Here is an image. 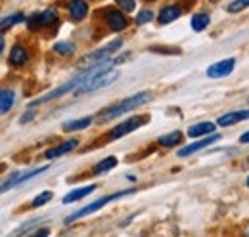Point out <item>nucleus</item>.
<instances>
[{
	"mask_svg": "<svg viewBox=\"0 0 249 237\" xmlns=\"http://www.w3.org/2000/svg\"><path fill=\"white\" fill-rule=\"evenodd\" d=\"M113 67H115V59H107V61H102V63H98V65H92V67H85L81 73H77L75 77H71L67 83L60 85L58 88L50 90L48 94H44V96H40V98L33 100L31 103L27 105V109L33 111V109H35L36 105H40V103H48V102H52V100H58V98L67 96L69 92H77L81 86H85L87 83H90L92 79L102 77V75H106V73L113 71Z\"/></svg>",
	"mask_w": 249,
	"mask_h": 237,
	"instance_id": "1",
	"label": "nucleus"
},
{
	"mask_svg": "<svg viewBox=\"0 0 249 237\" xmlns=\"http://www.w3.org/2000/svg\"><path fill=\"white\" fill-rule=\"evenodd\" d=\"M150 100H152V96H150L148 92H136L134 96H128V98L121 100L117 105L107 107L104 113H100L98 120H100V122H102V120H104V122H106V120H113V118H117L119 115H123V113H128V111H132V109H136V107L146 105Z\"/></svg>",
	"mask_w": 249,
	"mask_h": 237,
	"instance_id": "2",
	"label": "nucleus"
},
{
	"mask_svg": "<svg viewBox=\"0 0 249 237\" xmlns=\"http://www.w3.org/2000/svg\"><path fill=\"white\" fill-rule=\"evenodd\" d=\"M134 193H136V189L132 187V189H121V191H115V193H111V195H106V197H102V199H98V201L89 203L87 207L79 208V210L73 212L71 216H67V218H65V224H71V222H75V220H79V218H85V216L92 214L96 210H100L102 207H106V205H109V203H113V201H119V199H123L126 195H134Z\"/></svg>",
	"mask_w": 249,
	"mask_h": 237,
	"instance_id": "3",
	"label": "nucleus"
},
{
	"mask_svg": "<svg viewBox=\"0 0 249 237\" xmlns=\"http://www.w3.org/2000/svg\"><path fill=\"white\" fill-rule=\"evenodd\" d=\"M146 120H150L148 115H134V117L126 118L123 122H117V126H113L109 132H107V138L109 140H119L126 134L134 132L136 128H140L142 124H146Z\"/></svg>",
	"mask_w": 249,
	"mask_h": 237,
	"instance_id": "4",
	"label": "nucleus"
},
{
	"mask_svg": "<svg viewBox=\"0 0 249 237\" xmlns=\"http://www.w3.org/2000/svg\"><path fill=\"white\" fill-rule=\"evenodd\" d=\"M121 46H123V40H121V38H117V40H113V42H109V44H106V46H102V48L94 50V52H90V54H87V56L83 58V61L87 63V67L98 65V63H102V61L111 59L109 56H111L113 52H117Z\"/></svg>",
	"mask_w": 249,
	"mask_h": 237,
	"instance_id": "5",
	"label": "nucleus"
},
{
	"mask_svg": "<svg viewBox=\"0 0 249 237\" xmlns=\"http://www.w3.org/2000/svg\"><path fill=\"white\" fill-rule=\"evenodd\" d=\"M54 23H58V10H54V8H46L44 12L33 14V16L27 17V25H29L31 29L50 27V25H54Z\"/></svg>",
	"mask_w": 249,
	"mask_h": 237,
	"instance_id": "6",
	"label": "nucleus"
},
{
	"mask_svg": "<svg viewBox=\"0 0 249 237\" xmlns=\"http://www.w3.org/2000/svg\"><path fill=\"white\" fill-rule=\"evenodd\" d=\"M234 69H236V59L226 58L220 59V61H215L213 65H209L205 73H207L209 79H222V77H228Z\"/></svg>",
	"mask_w": 249,
	"mask_h": 237,
	"instance_id": "7",
	"label": "nucleus"
},
{
	"mask_svg": "<svg viewBox=\"0 0 249 237\" xmlns=\"http://www.w3.org/2000/svg\"><path fill=\"white\" fill-rule=\"evenodd\" d=\"M119 79V73L117 71H109V73H106V75H102V77H96L92 79L90 83H87L85 86H81V88L77 90V94H90L94 90H100L104 88V86H109L111 83H115Z\"/></svg>",
	"mask_w": 249,
	"mask_h": 237,
	"instance_id": "8",
	"label": "nucleus"
},
{
	"mask_svg": "<svg viewBox=\"0 0 249 237\" xmlns=\"http://www.w3.org/2000/svg\"><path fill=\"white\" fill-rule=\"evenodd\" d=\"M220 140V134H211L209 138H203V140H197V142H192V144H188V146H184L182 149H178V157L180 159H184V157H190V155H194L196 151H199V149H205L207 146H211V144H215V142H218Z\"/></svg>",
	"mask_w": 249,
	"mask_h": 237,
	"instance_id": "9",
	"label": "nucleus"
},
{
	"mask_svg": "<svg viewBox=\"0 0 249 237\" xmlns=\"http://www.w3.org/2000/svg\"><path fill=\"white\" fill-rule=\"evenodd\" d=\"M106 23H107L109 31H113V33H121V31H124L126 25H128L124 14L119 12V10H107V12H106Z\"/></svg>",
	"mask_w": 249,
	"mask_h": 237,
	"instance_id": "10",
	"label": "nucleus"
},
{
	"mask_svg": "<svg viewBox=\"0 0 249 237\" xmlns=\"http://www.w3.org/2000/svg\"><path fill=\"white\" fill-rule=\"evenodd\" d=\"M79 146V140L77 138H71V140H65L62 142L60 146H56V148L48 149L46 153H44V159H48V161H52V159H58V157H63L65 153H71L73 149Z\"/></svg>",
	"mask_w": 249,
	"mask_h": 237,
	"instance_id": "11",
	"label": "nucleus"
},
{
	"mask_svg": "<svg viewBox=\"0 0 249 237\" xmlns=\"http://www.w3.org/2000/svg\"><path fill=\"white\" fill-rule=\"evenodd\" d=\"M246 118H249V109H238V111H230V113L220 115L217 122L218 126L226 128V126H234V124H238V122H242Z\"/></svg>",
	"mask_w": 249,
	"mask_h": 237,
	"instance_id": "12",
	"label": "nucleus"
},
{
	"mask_svg": "<svg viewBox=\"0 0 249 237\" xmlns=\"http://www.w3.org/2000/svg\"><path fill=\"white\" fill-rule=\"evenodd\" d=\"M180 16H182V10H180L178 6H175V4H169V6H163V8L159 10L157 21H159L161 25H169V23L177 21Z\"/></svg>",
	"mask_w": 249,
	"mask_h": 237,
	"instance_id": "13",
	"label": "nucleus"
},
{
	"mask_svg": "<svg viewBox=\"0 0 249 237\" xmlns=\"http://www.w3.org/2000/svg\"><path fill=\"white\" fill-rule=\"evenodd\" d=\"M96 191V186L90 184V186H83V187H77L73 191H69L65 197H63V205H69V203H75V201H81V199H87L90 193Z\"/></svg>",
	"mask_w": 249,
	"mask_h": 237,
	"instance_id": "14",
	"label": "nucleus"
},
{
	"mask_svg": "<svg viewBox=\"0 0 249 237\" xmlns=\"http://www.w3.org/2000/svg\"><path fill=\"white\" fill-rule=\"evenodd\" d=\"M89 14V4L83 0H75L69 4V17L71 21H83Z\"/></svg>",
	"mask_w": 249,
	"mask_h": 237,
	"instance_id": "15",
	"label": "nucleus"
},
{
	"mask_svg": "<svg viewBox=\"0 0 249 237\" xmlns=\"http://www.w3.org/2000/svg\"><path fill=\"white\" fill-rule=\"evenodd\" d=\"M205 134H215V122H196L188 128V136L190 138H199V136H205Z\"/></svg>",
	"mask_w": 249,
	"mask_h": 237,
	"instance_id": "16",
	"label": "nucleus"
},
{
	"mask_svg": "<svg viewBox=\"0 0 249 237\" xmlns=\"http://www.w3.org/2000/svg\"><path fill=\"white\" fill-rule=\"evenodd\" d=\"M27 61H29V54H27V50H25L21 44L12 46V50H10V63H12V65L21 67V65H25Z\"/></svg>",
	"mask_w": 249,
	"mask_h": 237,
	"instance_id": "17",
	"label": "nucleus"
},
{
	"mask_svg": "<svg viewBox=\"0 0 249 237\" xmlns=\"http://www.w3.org/2000/svg\"><path fill=\"white\" fill-rule=\"evenodd\" d=\"M209 23H211V17H209V14H203V12L194 14V16L190 17V25H192V29L196 31V33L205 31L209 27Z\"/></svg>",
	"mask_w": 249,
	"mask_h": 237,
	"instance_id": "18",
	"label": "nucleus"
},
{
	"mask_svg": "<svg viewBox=\"0 0 249 237\" xmlns=\"http://www.w3.org/2000/svg\"><path fill=\"white\" fill-rule=\"evenodd\" d=\"M92 124V117H83V118H75V120H67L63 122V130L65 132H75V130H85Z\"/></svg>",
	"mask_w": 249,
	"mask_h": 237,
	"instance_id": "19",
	"label": "nucleus"
},
{
	"mask_svg": "<svg viewBox=\"0 0 249 237\" xmlns=\"http://www.w3.org/2000/svg\"><path fill=\"white\" fill-rule=\"evenodd\" d=\"M117 163H119L117 157H106V159H102V161L94 167L92 172L96 174V176H100V174H107L109 170H113V169L117 167Z\"/></svg>",
	"mask_w": 249,
	"mask_h": 237,
	"instance_id": "20",
	"label": "nucleus"
},
{
	"mask_svg": "<svg viewBox=\"0 0 249 237\" xmlns=\"http://www.w3.org/2000/svg\"><path fill=\"white\" fill-rule=\"evenodd\" d=\"M180 142H182V132H180V130L169 132V134H165V136H161V138L157 140V144L163 146V148H175V146H178Z\"/></svg>",
	"mask_w": 249,
	"mask_h": 237,
	"instance_id": "21",
	"label": "nucleus"
},
{
	"mask_svg": "<svg viewBox=\"0 0 249 237\" xmlns=\"http://www.w3.org/2000/svg\"><path fill=\"white\" fill-rule=\"evenodd\" d=\"M14 102H16V92L14 90L4 88L0 92V111L2 113H8L14 107Z\"/></svg>",
	"mask_w": 249,
	"mask_h": 237,
	"instance_id": "22",
	"label": "nucleus"
},
{
	"mask_svg": "<svg viewBox=\"0 0 249 237\" xmlns=\"http://www.w3.org/2000/svg\"><path fill=\"white\" fill-rule=\"evenodd\" d=\"M21 21H25V16L21 14V12H16V14H12L10 17L6 16V17H2V33H6L8 31V27H14L16 23H21Z\"/></svg>",
	"mask_w": 249,
	"mask_h": 237,
	"instance_id": "23",
	"label": "nucleus"
},
{
	"mask_svg": "<svg viewBox=\"0 0 249 237\" xmlns=\"http://www.w3.org/2000/svg\"><path fill=\"white\" fill-rule=\"evenodd\" d=\"M21 174H23V170H16V172H12L10 176L4 180V184H2V191L6 193L8 189H12V187H16V186H19V180H21Z\"/></svg>",
	"mask_w": 249,
	"mask_h": 237,
	"instance_id": "24",
	"label": "nucleus"
},
{
	"mask_svg": "<svg viewBox=\"0 0 249 237\" xmlns=\"http://www.w3.org/2000/svg\"><path fill=\"white\" fill-rule=\"evenodd\" d=\"M75 44L73 42H56L54 44V52L56 54H62V56H71V54H75Z\"/></svg>",
	"mask_w": 249,
	"mask_h": 237,
	"instance_id": "25",
	"label": "nucleus"
},
{
	"mask_svg": "<svg viewBox=\"0 0 249 237\" xmlns=\"http://www.w3.org/2000/svg\"><path fill=\"white\" fill-rule=\"evenodd\" d=\"M50 199H52V191H42V193H38V195H36V197L31 201V207L33 208L42 207V205L50 203Z\"/></svg>",
	"mask_w": 249,
	"mask_h": 237,
	"instance_id": "26",
	"label": "nucleus"
},
{
	"mask_svg": "<svg viewBox=\"0 0 249 237\" xmlns=\"http://www.w3.org/2000/svg\"><path fill=\"white\" fill-rule=\"evenodd\" d=\"M249 8V0L248 2H240V0H234V2H230V4H226V12L228 14H238V12H242V10H246Z\"/></svg>",
	"mask_w": 249,
	"mask_h": 237,
	"instance_id": "27",
	"label": "nucleus"
},
{
	"mask_svg": "<svg viewBox=\"0 0 249 237\" xmlns=\"http://www.w3.org/2000/svg\"><path fill=\"white\" fill-rule=\"evenodd\" d=\"M152 19H154V12H152V10H142V12L136 16V23H138V25L150 23Z\"/></svg>",
	"mask_w": 249,
	"mask_h": 237,
	"instance_id": "28",
	"label": "nucleus"
},
{
	"mask_svg": "<svg viewBox=\"0 0 249 237\" xmlns=\"http://www.w3.org/2000/svg\"><path fill=\"white\" fill-rule=\"evenodd\" d=\"M50 236V230L48 228H36L33 234H29L27 237H48Z\"/></svg>",
	"mask_w": 249,
	"mask_h": 237,
	"instance_id": "29",
	"label": "nucleus"
},
{
	"mask_svg": "<svg viewBox=\"0 0 249 237\" xmlns=\"http://www.w3.org/2000/svg\"><path fill=\"white\" fill-rule=\"evenodd\" d=\"M117 6H119V8H123L124 12H132V10L136 8V4H134V2H123V0H119V2H117Z\"/></svg>",
	"mask_w": 249,
	"mask_h": 237,
	"instance_id": "30",
	"label": "nucleus"
},
{
	"mask_svg": "<svg viewBox=\"0 0 249 237\" xmlns=\"http://www.w3.org/2000/svg\"><path fill=\"white\" fill-rule=\"evenodd\" d=\"M31 118H35V113H33V111H27V113L21 115V122H29Z\"/></svg>",
	"mask_w": 249,
	"mask_h": 237,
	"instance_id": "31",
	"label": "nucleus"
},
{
	"mask_svg": "<svg viewBox=\"0 0 249 237\" xmlns=\"http://www.w3.org/2000/svg\"><path fill=\"white\" fill-rule=\"evenodd\" d=\"M240 144H249V130H248V132H244V134L240 136Z\"/></svg>",
	"mask_w": 249,
	"mask_h": 237,
	"instance_id": "32",
	"label": "nucleus"
},
{
	"mask_svg": "<svg viewBox=\"0 0 249 237\" xmlns=\"http://www.w3.org/2000/svg\"><path fill=\"white\" fill-rule=\"evenodd\" d=\"M246 184H248V187H249V176L246 178Z\"/></svg>",
	"mask_w": 249,
	"mask_h": 237,
	"instance_id": "33",
	"label": "nucleus"
},
{
	"mask_svg": "<svg viewBox=\"0 0 249 237\" xmlns=\"http://www.w3.org/2000/svg\"><path fill=\"white\" fill-rule=\"evenodd\" d=\"M248 163H249V157H248Z\"/></svg>",
	"mask_w": 249,
	"mask_h": 237,
	"instance_id": "34",
	"label": "nucleus"
}]
</instances>
